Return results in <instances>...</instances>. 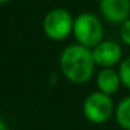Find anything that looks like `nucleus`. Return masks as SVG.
Wrapping results in <instances>:
<instances>
[{"mask_svg": "<svg viewBox=\"0 0 130 130\" xmlns=\"http://www.w3.org/2000/svg\"><path fill=\"white\" fill-rule=\"evenodd\" d=\"M59 66L66 80L73 84H85L92 78L96 64L94 62L92 49L71 43L62 51Z\"/></svg>", "mask_w": 130, "mask_h": 130, "instance_id": "obj_1", "label": "nucleus"}, {"mask_svg": "<svg viewBox=\"0 0 130 130\" xmlns=\"http://www.w3.org/2000/svg\"><path fill=\"white\" fill-rule=\"evenodd\" d=\"M73 35L78 45L94 49L104 41V27L96 15L81 13L74 18Z\"/></svg>", "mask_w": 130, "mask_h": 130, "instance_id": "obj_2", "label": "nucleus"}, {"mask_svg": "<svg viewBox=\"0 0 130 130\" xmlns=\"http://www.w3.org/2000/svg\"><path fill=\"white\" fill-rule=\"evenodd\" d=\"M83 115L94 124H102L115 115V105L109 95L94 91L83 102Z\"/></svg>", "mask_w": 130, "mask_h": 130, "instance_id": "obj_3", "label": "nucleus"}, {"mask_svg": "<svg viewBox=\"0 0 130 130\" xmlns=\"http://www.w3.org/2000/svg\"><path fill=\"white\" fill-rule=\"evenodd\" d=\"M43 32L52 41H63L73 32L74 18L64 9H53L43 18Z\"/></svg>", "mask_w": 130, "mask_h": 130, "instance_id": "obj_4", "label": "nucleus"}, {"mask_svg": "<svg viewBox=\"0 0 130 130\" xmlns=\"http://www.w3.org/2000/svg\"><path fill=\"white\" fill-rule=\"evenodd\" d=\"M94 62L102 69H113V66L120 64L123 52L118 42L115 41H102L98 46L92 49Z\"/></svg>", "mask_w": 130, "mask_h": 130, "instance_id": "obj_5", "label": "nucleus"}, {"mask_svg": "<svg viewBox=\"0 0 130 130\" xmlns=\"http://www.w3.org/2000/svg\"><path fill=\"white\" fill-rule=\"evenodd\" d=\"M99 11L110 24H123L129 20L130 0H101Z\"/></svg>", "mask_w": 130, "mask_h": 130, "instance_id": "obj_6", "label": "nucleus"}, {"mask_svg": "<svg viewBox=\"0 0 130 130\" xmlns=\"http://www.w3.org/2000/svg\"><path fill=\"white\" fill-rule=\"evenodd\" d=\"M95 81H96L98 91H101V92L106 94L109 96L116 94V91L122 85L119 73L115 69H101L96 74Z\"/></svg>", "mask_w": 130, "mask_h": 130, "instance_id": "obj_7", "label": "nucleus"}, {"mask_svg": "<svg viewBox=\"0 0 130 130\" xmlns=\"http://www.w3.org/2000/svg\"><path fill=\"white\" fill-rule=\"evenodd\" d=\"M115 119L123 130H130V95L120 99L116 105Z\"/></svg>", "mask_w": 130, "mask_h": 130, "instance_id": "obj_8", "label": "nucleus"}, {"mask_svg": "<svg viewBox=\"0 0 130 130\" xmlns=\"http://www.w3.org/2000/svg\"><path fill=\"white\" fill-rule=\"evenodd\" d=\"M118 73H119V77H120L122 85L126 87L127 90H130V56L124 57L120 62Z\"/></svg>", "mask_w": 130, "mask_h": 130, "instance_id": "obj_9", "label": "nucleus"}, {"mask_svg": "<svg viewBox=\"0 0 130 130\" xmlns=\"http://www.w3.org/2000/svg\"><path fill=\"white\" fill-rule=\"evenodd\" d=\"M120 39L130 46V18L120 25Z\"/></svg>", "mask_w": 130, "mask_h": 130, "instance_id": "obj_10", "label": "nucleus"}, {"mask_svg": "<svg viewBox=\"0 0 130 130\" xmlns=\"http://www.w3.org/2000/svg\"><path fill=\"white\" fill-rule=\"evenodd\" d=\"M0 130H9L7 123L4 122V119H2V118H0Z\"/></svg>", "mask_w": 130, "mask_h": 130, "instance_id": "obj_11", "label": "nucleus"}, {"mask_svg": "<svg viewBox=\"0 0 130 130\" xmlns=\"http://www.w3.org/2000/svg\"><path fill=\"white\" fill-rule=\"evenodd\" d=\"M7 2H10V0H0V4H2V3H7Z\"/></svg>", "mask_w": 130, "mask_h": 130, "instance_id": "obj_12", "label": "nucleus"}]
</instances>
